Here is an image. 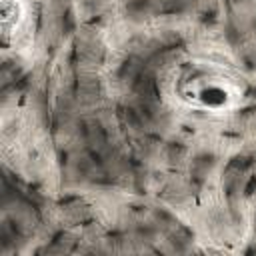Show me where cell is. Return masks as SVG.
<instances>
[{
    "label": "cell",
    "mask_w": 256,
    "mask_h": 256,
    "mask_svg": "<svg viewBox=\"0 0 256 256\" xmlns=\"http://www.w3.org/2000/svg\"><path fill=\"white\" fill-rule=\"evenodd\" d=\"M176 94L192 108L224 112L234 106L238 90L222 70L204 62H188L178 72Z\"/></svg>",
    "instance_id": "cell-1"
},
{
    "label": "cell",
    "mask_w": 256,
    "mask_h": 256,
    "mask_svg": "<svg viewBox=\"0 0 256 256\" xmlns=\"http://www.w3.org/2000/svg\"><path fill=\"white\" fill-rule=\"evenodd\" d=\"M24 14L26 8L22 0H0V28L4 44H8L16 36L20 24L24 22Z\"/></svg>",
    "instance_id": "cell-2"
}]
</instances>
